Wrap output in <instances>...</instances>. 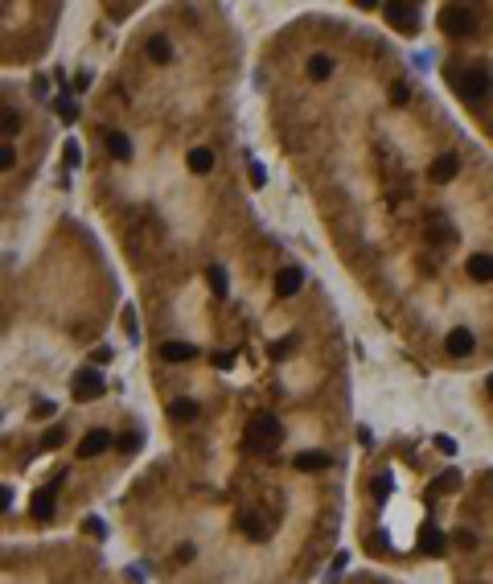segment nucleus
I'll return each mask as SVG.
<instances>
[{
  "label": "nucleus",
  "mask_w": 493,
  "mask_h": 584,
  "mask_svg": "<svg viewBox=\"0 0 493 584\" xmlns=\"http://www.w3.org/2000/svg\"><path fill=\"white\" fill-rule=\"evenodd\" d=\"M485 502H490V510H493V498H485ZM448 547L460 551V555L473 564V572H469L460 584H493V539L477 527V523L464 519V523L448 535Z\"/></svg>",
  "instance_id": "f257e3e1"
},
{
  "label": "nucleus",
  "mask_w": 493,
  "mask_h": 584,
  "mask_svg": "<svg viewBox=\"0 0 493 584\" xmlns=\"http://www.w3.org/2000/svg\"><path fill=\"white\" fill-rule=\"evenodd\" d=\"M239 445L247 452H255V457L275 461V457H280V445H284V424H280V416H275V411H255V416H247Z\"/></svg>",
  "instance_id": "f03ea898"
},
{
  "label": "nucleus",
  "mask_w": 493,
  "mask_h": 584,
  "mask_svg": "<svg viewBox=\"0 0 493 584\" xmlns=\"http://www.w3.org/2000/svg\"><path fill=\"white\" fill-rule=\"evenodd\" d=\"M440 29L448 38H456V42L473 38L477 33V8H469V4H444L440 8Z\"/></svg>",
  "instance_id": "7ed1b4c3"
},
{
  "label": "nucleus",
  "mask_w": 493,
  "mask_h": 584,
  "mask_svg": "<svg viewBox=\"0 0 493 584\" xmlns=\"http://www.w3.org/2000/svg\"><path fill=\"white\" fill-rule=\"evenodd\" d=\"M448 79L456 83V90H460L469 103H481V99L490 95V74L477 70V66H473V70H448Z\"/></svg>",
  "instance_id": "20e7f679"
},
{
  "label": "nucleus",
  "mask_w": 493,
  "mask_h": 584,
  "mask_svg": "<svg viewBox=\"0 0 493 584\" xmlns=\"http://www.w3.org/2000/svg\"><path fill=\"white\" fill-rule=\"evenodd\" d=\"M107 391V383H103V374L95 370V366H83L79 374H74V383H70V395L79 400V404H87V400H99Z\"/></svg>",
  "instance_id": "39448f33"
},
{
  "label": "nucleus",
  "mask_w": 493,
  "mask_h": 584,
  "mask_svg": "<svg viewBox=\"0 0 493 584\" xmlns=\"http://www.w3.org/2000/svg\"><path fill=\"white\" fill-rule=\"evenodd\" d=\"M382 17H387L391 29H399V33H415V29H419V13H415V4L391 0V4H382Z\"/></svg>",
  "instance_id": "423d86ee"
},
{
  "label": "nucleus",
  "mask_w": 493,
  "mask_h": 584,
  "mask_svg": "<svg viewBox=\"0 0 493 584\" xmlns=\"http://www.w3.org/2000/svg\"><path fill=\"white\" fill-rule=\"evenodd\" d=\"M107 449H111V432H107V428H90L87 436L79 441V452H83V457H99V452H107Z\"/></svg>",
  "instance_id": "0eeeda50"
},
{
  "label": "nucleus",
  "mask_w": 493,
  "mask_h": 584,
  "mask_svg": "<svg viewBox=\"0 0 493 584\" xmlns=\"http://www.w3.org/2000/svg\"><path fill=\"white\" fill-rule=\"evenodd\" d=\"M444 350H448L452 358H464V354H473V333L460 325V329H452L448 338H444Z\"/></svg>",
  "instance_id": "6e6552de"
},
{
  "label": "nucleus",
  "mask_w": 493,
  "mask_h": 584,
  "mask_svg": "<svg viewBox=\"0 0 493 584\" xmlns=\"http://www.w3.org/2000/svg\"><path fill=\"white\" fill-rule=\"evenodd\" d=\"M456 169H460V161H456L452 152H444V157H436V161H432V169H428V177H432V181H440V185H444V181H452V177H456Z\"/></svg>",
  "instance_id": "1a4fd4ad"
},
{
  "label": "nucleus",
  "mask_w": 493,
  "mask_h": 584,
  "mask_svg": "<svg viewBox=\"0 0 493 584\" xmlns=\"http://www.w3.org/2000/svg\"><path fill=\"white\" fill-rule=\"evenodd\" d=\"M300 284H305V271L300 268H284L280 276H275V292H280V297H292Z\"/></svg>",
  "instance_id": "9d476101"
},
{
  "label": "nucleus",
  "mask_w": 493,
  "mask_h": 584,
  "mask_svg": "<svg viewBox=\"0 0 493 584\" xmlns=\"http://www.w3.org/2000/svg\"><path fill=\"white\" fill-rule=\"evenodd\" d=\"M169 416H173L177 424H193V420L202 416V407H197V400H173V404H169Z\"/></svg>",
  "instance_id": "9b49d317"
},
{
  "label": "nucleus",
  "mask_w": 493,
  "mask_h": 584,
  "mask_svg": "<svg viewBox=\"0 0 493 584\" xmlns=\"http://www.w3.org/2000/svg\"><path fill=\"white\" fill-rule=\"evenodd\" d=\"M161 358L165 362H189L193 358V346H189V342H165V346H161Z\"/></svg>",
  "instance_id": "f8f14e48"
},
{
  "label": "nucleus",
  "mask_w": 493,
  "mask_h": 584,
  "mask_svg": "<svg viewBox=\"0 0 493 584\" xmlns=\"http://www.w3.org/2000/svg\"><path fill=\"white\" fill-rule=\"evenodd\" d=\"M107 152H111L115 161H128V157H132V144H128V136H124V132H107Z\"/></svg>",
  "instance_id": "ddd939ff"
},
{
  "label": "nucleus",
  "mask_w": 493,
  "mask_h": 584,
  "mask_svg": "<svg viewBox=\"0 0 493 584\" xmlns=\"http://www.w3.org/2000/svg\"><path fill=\"white\" fill-rule=\"evenodd\" d=\"M469 276H473V280H493V255H485V251L473 255V260H469Z\"/></svg>",
  "instance_id": "4468645a"
},
{
  "label": "nucleus",
  "mask_w": 493,
  "mask_h": 584,
  "mask_svg": "<svg viewBox=\"0 0 493 584\" xmlns=\"http://www.w3.org/2000/svg\"><path fill=\"white\" fill-rule=\"evenodd\" d=\"M189 169H193V173H210V169H214V152H210V148H193V152H189Z\"/></svg>",
  "instance_id": "2eb2a0df"
},
{
  "label": "nucleus",
  "mask_w": 493,
  "mask_h": 584,
  "mask_svg": "<svg viewBox=\"0 0 493 584\" xmlns=\"http://www.w3.org/2000/svg\"><path fill=\"white\" fill-rule=\"evenodd\" d=\"M148 58H152V62H169V58H173L169 38H148Z\"/></svg>",
  "instance_id": "dca6fc26"
},
{
  "label": "nucleus",
  "mask_w": 493,
  "mask_h": 584,
  "mask_svg": "<svg viewBox=\"0 0 493 584\" xmlns=\"http://www.w3.org/2000/svg\"><path fill=\"white\" fill-rule=\"evenodd\" d=\"M329 70H333V62H329L325 54H313V58H309V79H329Z\"/></svg>",
  "instance_id": "f3484780"
},
{
  "label": "nucleus",
  "mask_w": 493,
  "mask_h": 584,
  "mask_svg": "<svg viewBox=\"0 0 493 584\" xmlns=\"http://www.w3.org/2000/svg\"><path fill=\"white\" fill-rule=\"evenodd\" d=\"M296 342H300V338H296V333H292V338H275V342H271V358H288V354H292V346H296Z\"/></svg>",
  "instance_id": "a211bd4d"
},
{
  "label": "nucleus",
  "mask_w": 493,
  "mask_h": 584,
  "mask_svg": "<svg viewBox=\"0 0 493 584\" xmlns=\"http://www.w3.org/2000/svg\"><path fill=\"white\" fill-rule=\"evenodd\" d=\"M206 284L214 288V297H226V271H223V268H210V271H206Z\"/></svg>",
  "instance_id": "6ab92c4d"
},
{
  "label": "nucleus",
  "mask_w": 493,
  "mask_h": 584,
  "mask_svg": "<svg viewBox=\"0 0 493 584\" xmlns=\"http://www.w3.org/2000/svg\"><path fill=\"white\" fill-rule=\"evenodd\" d=\"M17 124H21V120H17V111H13V107H4V132L13 136V132H17Z\"/></svg>",
  "instance_id": "aec40b11"
},
{
  "label": "nucleus",
  "mask_w": 493,
  "mask_h": 584,
  "mask_svg": "<svg viewBox=\"0 0 493 584\" xmlns=\"http://www.w3.org/2000/svg\"><path fill=\"white\" fill-rule=\"evenodd\" d=\"M54 107H58V116H62V120H74V107H70V99H58Z\"/></svg>",
  "instance_id": "412c9836"
},
{
  "label": "nucleus",
  "mask_w": 493,
  "mask_h": 584,
  "mask_svg": "<svg viewBox=\"0 0 493 584\" xmlns=\"http://www.w3.org/2000/svg\"><path fill=\"white\" fill-rule=\"evenodd\" d=\"M391 103H399V107L407 103V83H395V90H391Z\"/></svg>",
  "instance_id": "4be33fe9"
},
{
  "label": "nucleus",
  "mask_w": 493,
  "mask_h": 584,
  "mask_svg": "<svg viewBox=\"0 0 493 584\" xmlns=\"http://www.w3.org/2000/svg\"><path fill=\"white\" fill-rule=\"evenodd\" d=\"M214 366H218V370H230V366H234V354H214Z\"/></svg>",
  "instance_id": "5701e85b"
},
{
  "label": "nucleus",
  "mask_w": 493,
  "mask_h": 584,
  "mask_svg": "<svg viewBox=\"0 0 493 584\" xmlns=\"http://www.w3.org/2000/svg\"><path fill=\"white\" fill-rule=\"evenodd\" d=\"M66 165H79V144H74V140L66 144Z\"/></svg>",
  "instance_id": "b1692460"
},
{
  "label": "nucleus",
  "mask_w": 493,
  "mask_h": 584,
  "mask_svg": "<svg viewBox=\"0 0 493 584\" xmlns=\"http://www.w3.org/2000/svg\"><path fill=\"white\" fill-rule=\"evenodd\" d=\"M436 449H440V452H456V441H448V436H436Z\"/></svg>",
  "instance_id": "393cba45"
},
{
  "label": "nucleus",
  "mask_w": 493,
  "mask_h": 584,
  "mask_svg": "<svg viewBox=\"0 0 493 584\" xmlns=\"http://www.w3.org/2000/svg\"><path fill=\"white\" fill-rule=\"evenodd\" d=\"M95 362H99V366H103V362H111V346H99V350H95Z\"/></svg>",
  "instance_id": "a878e982"
},
{
  "label": "nucleus",
  "mask_w": 493,
  "mask_h": 584,
  "mask_svg": "<svg viewBox=\"0 0 493 584\" xmlns=\"http://www.w3.org/2000/svg\"><path fill=\"white\" fill-rule=\"evenodd\" d=\"M0 165H4V169H13V148H8V144L0 148Z\"/></svg>",
  "instance_id": "bb28decb"
},
{
  "label": "nucleus",
  "mask_w": 493,
  "mask_h": 584,
  "mask_svg": "<svg viewBox=\"0 0 493 584\" xmlns=\"http://www.w3.org/2000/svg\"><path fill=\"white\" fill-rule=\"evenodd\" d=\"M490 395H493V374H490Z\"/></svg>",
  "instance_id": "cd10ccee"
}]
</instances>
